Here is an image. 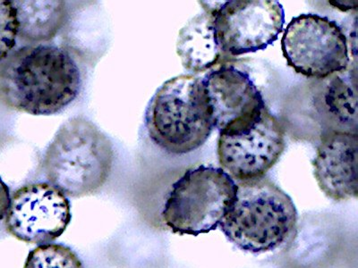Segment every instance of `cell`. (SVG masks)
Returning a JSON list of instances; mask_svg holds the SVG:
<instances>
[{
    "label": "cell",
    "instance_id": "6da1fadb",
    "mask_svg": "<svg viewBox=\"0 0 358 268\" xmlns=\"http://www.w3.org/2000/svg\"><path fill=\"white\" fill-rule=\"evenodd\" d=\"M82 84L75 57L57 45H29L0 63V100L34 116L65 110L78 97Z\"/></svg>",
    "mask_w": 358,
    "mask_h": 268
},
{
    "label": "cell",
    "instance_id": "7a4b0ae2",
    "mask_svg": "<svg viewBox=\"0 0 358 268\" xmlns=\"http://www.w3.org/2000/svg\"><path fill=\"white\" fill-rule=\"evenodd\" d=\"M236 184L235 200L220 223L228 240L252 253L273 251L289 240L297 211L285 191L265 177Z\"/></svg>",
    "mask_w": 358,
    "mask_h": 268
},
{
    "label": "cell",
    "instance_id": "3957f363",
    "mask_svg": "<svg viewBox=\"0 0 358 268\" xmlns=\"http://www.w3.org/2000/svg\"><path fill=\"white\" fill-rule=\"evenodd\" d=\"M145 126L152 142L169 154L203 146L214 129L203 77L191 73L165 82L149 102Z\"/></svg>",
    "mask_w": 358,
    "mask_h": 268
},
{
    "label": "cell",
    "instance_id": "277c9868",
    "mask_svg": "<svg viewBox=\"0 0 358 268\" xmlns=\"http://www.w3.org/2000/svg\"><path fill=\"white\" fill-rule=\"evenodd\" d=\"M113 159L110 139L91 121L73 117L60 127L48 147L44 174L66 197H85L106 183Z\"/></svg>",
    "mask_w": 358,
    "mask_h": 268
},
{
    "label": "cell",
    "instance_id": "5b68a950",
    "mask_svg": "<svg viewBox=\"0 0 358 268\" xmlns=\"http://www.w3.org/2000/svg\"><path fill=\"white\" fill-rule=\"evenodd\" d=\"M238 184L222 168H190L172 186L162 216L178 234L197 236L218 228L235 200Z\"/></svg>",
    "mask_w": 358,
    "mask_h": 268
},
{
    "label": "cell",
    "instance_id": "8992f818",
    "mask_svg": "<svg viewBox=\"0 0 358 268\" xmlns=\"http://www.w3.org/2000/svg\"><path fill=\"white\" fill-rule=\"evenodd\" d=\"M287 65L308 78L325 79L351 65L348 38L338 22L302 14L287 24L281 39Z\"/></svg>",
    "mask_w": 358,
    "mask_h": 268
},
{
    "label": "cell",
    "instance_id": "52a82bcc",
    "mask_svg": "<svg viewBox=\"0 0 358 268\" xmlns=\"http://www.w3.org/2000/svg\"><path fill=\"white\" fill-rule=\"evenodd\" d=\"M285 129L267 107L257 117L234 129L220 133V165L234 180L263 178L285 151Z\"/></svg>",
    "mask_w": 358,
    "mask_h": 268
},
{
    "label": "cell",
    "instance_id": "ba28073f",
    "mask_svg": "<svg viewBox=\"0 0 358 268\" xmlns=\"http://www.w3.org/2000/svg\"><path fill=\"white\" fill-rule=\"evenodd\" d=\"M223 56L238 57L266 49L278 40L285 12L276 0H230L210 6Z\"/></svg>",
    "mask_w": 358,
    "mask_h": 268
},
{
    "label": "cell",
    "instance_id": "9c48e42d",
    "mask_svg": "<svg viewBox=\"0 0 358 268\" xmlns=\"http://www.w3.org/2000/svg\"><path fill=\"white\" fill-rule=\"evenodd\" d=\"M71 218L69 200L62 191L49 183L30 184L13 193L5 225L17 240L41 245L60 237Z\"/></svg>",
    "mask_w": 358,
    "mask_h": 268
},
{
    "label": "cell",
    "instance_id": "30bf717a",
    "mask_svg": "<svg viewBox=\"0 0 358 268\" xmlns=\"http://www.w3.org/2000/svg\"><path fill=\"white\" fill-rule=\"evenodd\" d=\"M203 82L214 128L220 133L248 122L266 107L249 73L234 66L224 64L210 70Z\"/></svg>",
    "mask_w": 358,
    "mask_h": 268
},
{
    "label": "cell",
    "instance_id": "8fae6325",
    "mask_svg": "<svg viewBox=\"0 0 358 268\" xmlns=\"http://www.w3.org/2000/svg\"><path fill=\"white\" fill-rule=\"evenodd\" d=\"M357 133L325 130L315 161V177L320 189L331 200L357 197Z\"/></svg>",
    "mask_w": 358,
    "mask_h": 268
},
{
    "label": "cell",
    "instance_id": "7c38bea8",
    "mask_svg": "<svg viewBox=\"0 0 358 268\" xmlns=\"http://www.w3.org/2000/svg\"><path fill=\"white\" fill-rule=\"evenodd\" d=\"M357 64L322 79L315 95V107L328 129L357 133Z\"/></svg>",
    "mask_w": 358,
    "mask_h": 268
},
{
    "label": "cell",
    "instance_id": "4fadbf2b",
    "mask_svg": "<svg viewBox=\"0 0 358 268\" xmlns=\"http://www.w3.org/2000/svg\"><path fill=\"white\" fill-rule=\"evenodd\" d=\"M179 31L177 52L182 65L192 75L212 69L223 57L208 6Z\"/></svg>",
    "mask_w": 358,
    "mask_h": 268
},
{
    "label": "cell",
    "instance_id": "5bb4252c",
    "mask_svg": "<svg viewBox=\"0 0 358 268\" xmlns=\"http://www.w3.org/2000/svg\"><path fill=\"white\" fill-rule=\"evenodd\" d=\"M18 36L28 43H48L56 36L67 17L66 2L62 0H17Z\"/></svg>",
    "mask_w": 358,
    "mask_h": 268
},
{
    "label": "cell",
    "instance_id": "9a60e30c",
    "mask_svg": "<svg viewBox=\"0 0 358 268\" xmlns=\"http://www.w3.org/2000/svg\"><path fill=\"white\" fill-rule=\"evenodd\" d=\"M24 268H85L76 252L62 244H41L29 252Z\"/></svg>",
    "mask_w": 358,
    "mask_h": 268
},
{
    "label": "cell",
    "instance_id": "2e32d148",
    "mask_svg": "<svg viewBox=\"0 0 358 268\" xmlns=\"http://www.w3.org/2000/svg\"><path fill=\"white\" fill-rule=\"evenodd\" d=\"M17 35V10L12 1L0 0V62L14 49Z\"/></svg>",
    "mask_w": 358,
    "mask_h": 268
},
{
    "label": "cell",
    "instance_id": "e0dca14e",
    "mask_svg": "<svg viewBox=\"0 0 358 268\" xmlns=\"http://www.w3.org/2000/svg\"><path fill=\"white\" fill-rule=\"evenodd\" d=\"M10 190L0 177V222L6 218L9 207H10Z\"/></svg>",
    "mask_w": 358,
    "mask_h": 268
}]
</instances>
